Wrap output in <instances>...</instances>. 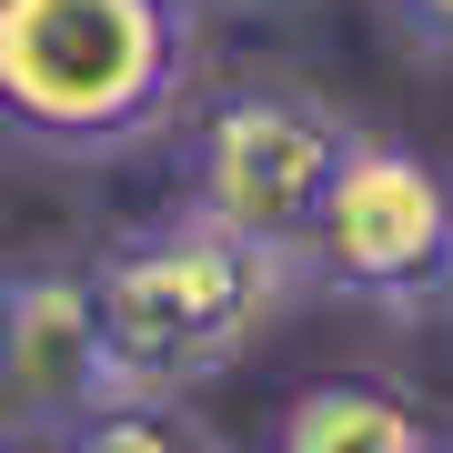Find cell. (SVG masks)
I'll use <instances>...</instances> for the list:
<instances>
[{
    "label": "cell",
    "mask_w": 453,
    "mask_h": 453,
    "mask_svg": "<svg viewBox=\"0 0 453 453\" xmlns=\"http://www.w3.org/2000/svg\"><path fill=\"white\" fill-rule=\"evenodd\" d=\"M342 151H353V121H342L333 101H312V91H232L222 111L202 121L192 202L211 222H232L242 242L303 262Z\"/></svg>",
    "instance_id": "obj_4"
},
{
    "label": "cell",
    "mask_w": 453,
    "mask_h": 453,
    "mask_svg": "<svg viewBox=\"0 0 453 453\" xmlns=\"http://www.w3.org/2000/svg\"><path fill=\"white\" fill-rule=\"evenodd\" d=\"M262 453H453V443L434 434V413L413 393L372 383V372H323L273 413Z\"/></svg>",
    "instance_id": "obj_6"
},
{
    "label": "cell",
    "mask_w": 453,
    "mask_h": 453,
    "mask_svg": "<svg viewBox=\"0 0 453 453\" xmlns=\"http://www.w3.org/2000/svg\"><path fill=\"white\" fill-rule=\"evenodd\" d=\"M61 453H232V434L202 423L192 393H111Z\"/></svg>",
    "instance_id": "obj_7"
},
{
    "label": "cell",
    "mask_w": 453,
    "mask_h": 453,
    "mask_svg": "<svg viewBox=\"0 0 453 453\" xmlns=\"http://www.w3.org/2000/svg\"><path fill=\"white\" fill-rule=\"evenodd\" d=\"M192 81L181 0H0V121L41 151H131Z\"/></svg>",
    "instance_id": "obj_1"
},
{
    "label": "cell",
    "mask_w": 453,
    "mask_h": 453,
    "mask_svg": "<svg viewBox=\"0 0 453 453\" xmlns=\"http://www.w3.org/2000/svg\"><path fill=\"white\" fill-rule=\"evenodd\" d=\"M292 273L303 262L242 242L202 202L111 242L91 262V292H101V342H111L121 393H192L211 372H232L252 353V333L282 312Z\"/></svg>",
    "instance_id": "obj_2"
},
{
    "label": "cell",
    "mask_w": 453,
    "mask_h": 453,
    "mask_svg": "<svg viewBox=\"0 0 453 453\" xmlns=\"http://www.w3.org/2000/svg\"><path fill=\"white\" fill-rule=\"evenodd\" d=\"M303 273H323L333 292H353L372 312H443L453 303V172L423 162L413 142L353 131Z\"/></svg>",
    "instance_id": "obj_3"
},
{
    "label": "cell",
    "mask_w": 453,
    "mask_h": 453,
    "mask_svg": "<svg viewBox=\"0 0 453 453\" xmlns=\"http://www.w3.org/2000/svg\"><path fill=\"white\" fill-rule=\"evenodd\" d=\"M393 11H403V31H413L423 50H443V61H453V0H393Z\"/></svg>",
    "instance_id": "obj_8"
},
{
    "label": "cell",
    "mask_w": 453,
    "mask_h": 453,
    "mask_svg": "<svg viewBox=\"0 0 453 453\" xmlns=\"http://www.w3.org/2000/svg\"><path fill=\"white\" fill-rule=\"evenodd\" d=\"M121 393L101 342V292L71 262L0 273V453H61Z\"/></svg>",
    "instance_id": "obj_5"
}]
</instances>
